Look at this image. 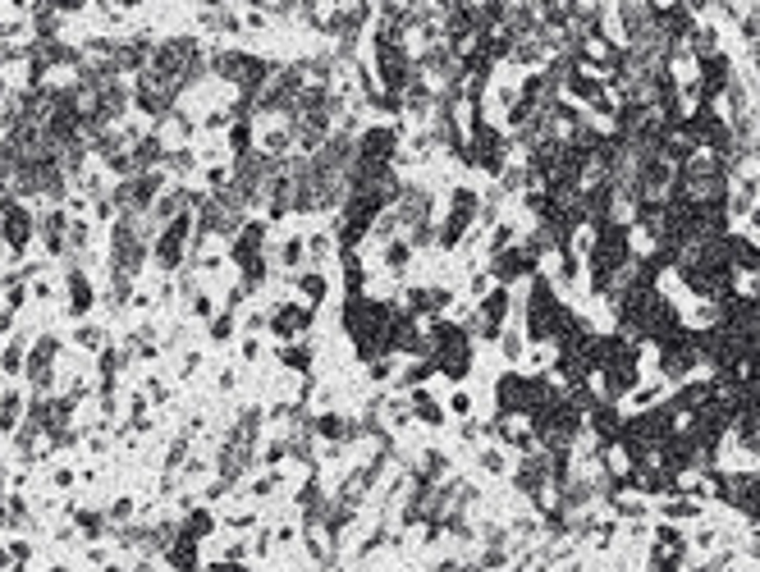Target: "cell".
<instances>
[{"label": "cell", "instance_id": "6da1fadb", "mask_svg": "<svg viewBox=\"0 0 760 572\" xmlns=\"http://www.w3.org/2000/svg\"><path fill=\"white\" fill-rule=\"evenodd\" d=\"M5 239H9V243H24V239H28V215L19 211V207L5 215Z\"/></svg>", "mask_w": 760, "mask_h": 572}]
</instances>
